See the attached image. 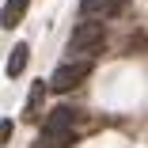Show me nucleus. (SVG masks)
<instances>
[{"label": "nucleus", "instance_id": "1", "mask_svg": "<svg viewBox=\"0 0 148 148\" xmlns=\"http://www.w3.org/2000/svg\"><path fill=\"white\" fill-rule=\"evenodd\" d=\"M87 76H91V57H76V61H65L61 69H57L46 87H53V91H72V87L84 84Z\"/></svg>", "mask_w": 148, "mask_h": 148}, {"label": "nucleus", "instance_id": "2", "mask_svg": "<svg viewBox=\"0 0 148 148\" xmlns=\"http://www.w3.org/2000/svg\"><path fill=\"white\" fill-rule=\"evenodd\" d=\"M69 49H76V53H99V49H103V23H95V19H80V23L72 27Z\"/></svg>", "mask_w": 148, "mask_h": 148}, {"label": "nucleus", "instance_id": "3", "mask_svg": "<svg viewBox=\"0 0 148 148\" xmlns=\"http://www.w3.org/2000/svg\"><path fill=\"white\" fill-rule=\"evenodd\" d=\"M72 118H76L72 106H57L46 122H42V133H72Z\"/></svg>", "mask_w": 148, "mask_h": 148}, {"label": "nucleus", "instance_id": "4", "mask_svg": "<svg viewBox=\"0 0 148 148\" xmlns=\"http://www.w3.org/2000/svg\"><path fill=\"white\" fill-rule=\"evenodd\" d=\"M122 4H125V0H84V4H80V12L87 15V19H106V15H114V12H122Z\"/></svg>", "mask_w": 148, "mask_h": 148}, {"label": "nucleus", "instance_id": "5", "mask_svg": "<svg viewBox=\"0 0 148 148\" xmlns=\"http://www.w3.org/2000/svg\"><path fill=\"white\" fill-rule=\"evenodd\" d=\"M27 8H31V0H8L4 12H0V27H4V31L19 27V23H23V15H27Z\"/></svg>", "mask_w": 148, "mask_h": 148}, {"label": "nucleus", "instance_id": "6", "mask_svg": "<svg viewBox=\"0 0 148 148\" xmlns=\"http://www.w3.org/2000/svg\"><path fill=\"white\" fill-rule=\"evenodd\" d=\"M27 61H31V46H27V42H19V46L12 49V57H8V80H15V76L27 69Z\"/></svg>", "mask_w": 148, "mask_h": 148}, {"label": "nucleus", "instance_id": "7", "mask_svg": "<svg viewBox=\"0 0 148 148\" xmlns=\"http://www.w3.org/2000/svg\"><path fill=\"white\" fill-rule=\"evenodd\" d=\"M46 91H49V87H46L42 80L31 87V95H27V114H31V118H38V110H42V103H46Z\"/></svg>", "mask_w": 148, "mask_h": 148}, {"label": "nucleus", "instance_id": "8", "mask_svg": "<svg viewBox=\"0 0 148 148\" xmlns=\"http://www.w3.org/2000/svg\"><path fill=\"white\" fill-rule=\"evenodd\" d=\"M12 133H15V122H12V118H4V122H0V144H8Z\"/></svg>", "mask_w": 148, "mask_h": 148}]
</instances>
